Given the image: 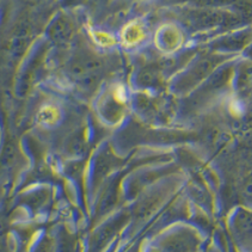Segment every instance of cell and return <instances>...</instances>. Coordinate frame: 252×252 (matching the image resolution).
Segmentation results:
<instances>
[{"instance_id": "obj_1", "label": "cell", "mask_w": 252, "mask_h": 252, "mask_svg": "<svg viewBox=\"0 0 252 252\" xmlns=\"http://www.w3.org/2000/svg\"><path fill=\"white\" fill-rule=\"evenodd\" d=\"M102 69V61L90 54L77 57L71 65V74L84 85H91Z\"/></svg>"}, {"instance_id": "obj_2", "label": "cell", "mask_w": 252, "mask_h": 252, "mask_svg": "<svg viewBox=\"0 0 252 252\" xmlns=\"http://www.w3.org/2000/svg\"><path fill=\"white\" fill-rule=\"evenodd\" d=\"M219 63V57H215V55L200 59V60L189 69V72L186 74V77L183 78L181 86L188 88V86H192L198 82H201V80H203L204 78L208 77V74L212 73L213 69L217 67Z\"/></svg>"}, {"instance_id": "obj_3", "label": "cell", "mask_w": 252, "mask_h": 252, "mask_svg": "<svg viewBox=\"0 0 252 252\" xmlns=\"http://www.w3.org/2000/svg\"><path fill=\"white\" fill-rule=\"evenodd\" d=\"M228 21V16L226 13L215 10H202L192 12L188 16V22L197 29H206V28L217 27Z\"/></svg>"}, {"instance_id": "obj_4", "label": "cell", "mask_w": 252, "mask_h": 252, "mask_svg": "<svg viewBox=\"0 0 252 252\" xmlns=\"http://www.w3.org/2000/svg\"><path fill=\"white\" fill-rule=\"evenodd\" d=\"M50 37L55 43L65 44L73 36V24L65 16H60L53 22L49 30Z\"/></svg>"}, {"instance_id": "obj_5", "label": "cell", "mask_w": 252, "mask_h": 252, "mask_svg": "<svg viewBox=\"0 0 252 252\" xmlns=\"http://www.w3.org/2000/svg\"><path fill=\"white\" fill-rule=\"evenodd\" d=\"M196 240L191 234H175L163 244L164 252H194Z\"/></svg>"}, {"instance_id": "obj_6", "label": "cell", "mask_w": 252, "mask_h": 252, "mask_svg": "<svg viewBox=\"0 0 252 252\" xmlns=\"http://www.w3.org/2000/svg\"><path fill=\"white\" fill-rule=\"evenodd\" d=\"M252 42V32L250 30H243L227 36L223 40L217 42L219 47L218 48L222 50H239L244 49Z\"/></svg>"}, {"instance_id": "obj_7", "label": "cell", "mask_w": 252, "mask_h": 252, "mask_svg": "<svg viewBox=\"0 0 252 252\" xmlns=\"http://www.w3.org/2000/svg\"><path fill=\"white\" fill-rule=\"evenodd\" d=\"M234 226L237 231L243 236H251L252 234V213L240 211L234 219Z\"/></svg>"}, {"instance_id": "obj_8", "label": "cell", "mask_w": 252, "mask_h": 252, "mask_svg": "<svg viewBox=\"0 0 252 252\" xmlns=\"http://www.w3.org/2000/svg\"><path fill=\"white\" fill-rule=\"evenodd\" d=\"M243 196L248 202L252 203V175L249 176L243 186Z\"/></svg>"}, {"instance_id": "obj_9", "label": "cell", "mask_w": 252, "mask_h": 252, "mask_svg": "<svg viewBox=\"0 0 252 252\" xmlns=\"http://www.w3.org/2000/svg\"><path fill=\"white\" fill-rule=\"evenodd\" d=\"M86 0H63V4L67 5V6H75V5L84 4Z\"/></svg>"}, {"instance_id": "obj_10", "label": "cell", "mask_w": 252, "mask_h": 252, "mask_svg": "<svg viewBox=\"0 0 252 252\" xmlns=\"http://www.w3.org/2000/svg\"><path fill=\"white\" fill-rule=\"evenodd\" d=\"M50 250H52V248H50L49 243H42L37 252H50Z\"/></svg>"}, {"instance_id": "obj_11", "label": "cell", "mask_w": 252, "mask_h": 252, "mask_svg": "<svg viewBox=\"0 0 252 252\" xmlns=\"http://www.w3.org/2000/svg\"><path fill=\"white\" fill-rule=\"evenodd\" d=\"M249 55L252 58V44H250V47H249Z\"/></svg>"}]
</instances>
